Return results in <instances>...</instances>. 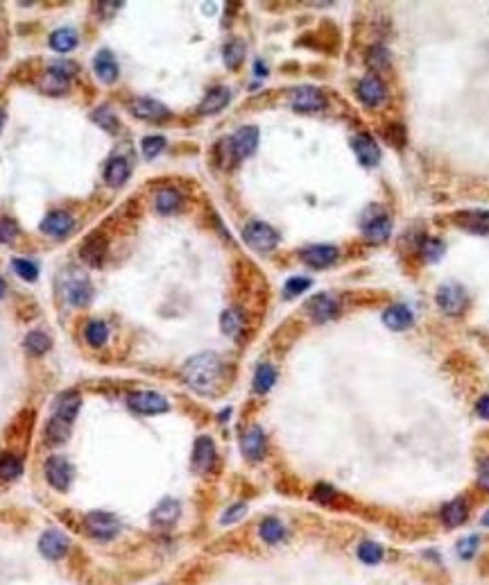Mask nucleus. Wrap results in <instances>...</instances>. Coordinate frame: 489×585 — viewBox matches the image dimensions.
I'll return each mask as SVG.
<instances>
[{"instance_id":"obj_23","label":"nucleus","mask_w":489,"mask_h":585,"mask_svg":"<svg viewBox=\"0 0 489 585\" xmlns=\"http://www.w3.org/2000/svg\"><path fill=\"white\" fill-rule=\"evenodd\" d=\"M93 68H96V75L102 79V82H116V77H118V64H116L113 55L109 50H100L96 55V62H93Z\"/></svg>"},{"instance_id":"obj_36","label":"nucleus","mask_w":489,"mask_h":585,"mask_svg":"<svg viewBox=\"0 0 489 585\" xmlns=\"http://www.w3.org/2000/svg\"><path fill=\"white\" fill-rule=\"evenodd\" d=\"M358 558L363 560L365 565H378L383 558V549L376 542H363L358 547Z\"/></svg>"},{"instance_id":"obj_42","label":"nucleus","mask_w":489,"mask_h":585,"mask_svg":"<svg viewBox=\"0 0 489 585\" xmlns=\"http://www.w3.org/2000/svg\"><path fill=\"white\" fill-rule=\"evenodd\" d=\"M141 147H143V155L152 159L166 147V139H163V136H145L141 141Z\"/></svg>"},{"instance_id":"obj_16","label":"nucleus","mask_w":489,"mask_h":585,"mask_svg":"<svg viewBox=\"0 0 489 585\" xmlns=\"http://www.w3.org/2000/svg\"><path fill=\"white\" fill-rule=\"evenodd\" d=\"M301 259H304L308 266L313 268H326L333 266L337 261V247L333 245H310L301 252Z\"/></svg>"},{"instance_id":"obj_26","label":"nucleus","mask_w":489,"mask_h":585,"mask_svg":"<svg viewBox=\"0 0 489 585\" xmlns=\"http://www.w3.org/2000/svg\"><path fill=\"white\" fill-rule=\"evenodd\" d=\"M442 520L449 526V529H456L464 520H467V503L464 499H453L449 501L444 508H442Z\"/></svg>"},{"instance_id":"obj_19","label":"nucleus","mask_w":489,"mask_h":585,"mask_svg":"<svg viewBox=\"0 0 489 585\" xmlns=\"http://www.w3.org/2000/svg\"><path fill=\"white\" fill-rule=\"evenodd\" d=\"M73 229V216H68L66 211H52L50 216H45V221L41 223V232L48 236H66Z\"/></svg>"},{"instance_id":"obj_15","label":"nucleus","mask_w":489,"mask_h":585,"mask_svg":"<svg viewBox=\"0 0 489 585\" xmlns=\"http://www.w3.org/2000/svg\"><path fill=\"white\" fill-rule=\"evenodd\" d=\"M79 404H82V399H79V395L75 393V390H66V393H62L60 397L55 399V413H52V418L64 420V422L71 424V422L77 418Z\"/></svg>"},{"instance_id":"obj_51","label":"nucleus","mask_w":489,"mask_h":585,"mask_svg":"<svg viewBox=\"0 0 489 585\" xmlns=\"http://www.w3.org/2000/svg\"><path fill=\"white\" fill-rule=\"evenodd\" d=\"M5 289H7V286H5V282H3V277H0V297H3V295H5Z\"/></svg>"},{"instance_id":"obj_50","label":"nucleus","mask_w":489,"mask_h":585,"mask_svg":"<svg viewBox=\"0 0 489 585\" xmlns=\"http://www.w3.org/2000/svg\"><path fill=\"white\" fill-rule=\"evenodd\" d=\"M476 411H478L480 418L489 420V395H485V397L478 399V404H476Z\"/></svg>"},{"instance_id":"obj_44","label":"nucleus","mask_w":489,"mask_h":585,"mask_svg":"<svg viewBox=\"0 0 489 585\" xmlns=\"http://www.w3.org/2000/svg\"><path fill=\"white\" fill-rule=\"evenodd\" d=\"M18 236V225L9 218H0V243H11Z\"/></svg>"},{"instance_id":"obj_33","label":"nucleus","mask_w":489,"mask_h":585,"mask_svg":"<svg viewBox=\"0 0 489 585\" xmlns=\"http://www.w3.org/2000/svg\"><path fill=\"white\" fill-rule=\"evenodd\" d=\"M52 345V340L43 334V331H30V334L26 336V350L30 354H37V357H41V354H45L50 350Z\"/></svg>"},{"instance_id":"obj_45","label":"nucleus","mask_w":489,"mask_h":585,"mask_svg":"<svg viewBox=\"0 0 489 585\" xmlns=\"http://www.w3.org/2000/svg\"><path fill=\"white\" fill-rule=\"evenodd\" d=\"M390 62H388V50L386 48H381V45H376V48H371L369 50V66H374V68H386Z\"/></svg>"},{"instance_id":"obj_48","label":"nucleus","mask_w":489,"mask_h":585,"mask_svg":"<svg viewBox=\"0 0 489 585\" xmlns=\"http://www.w3.org/2000/svg\"><path fill=\"white\" fill-rule=\"evenodd\" d=\"M478 484L489 490V456L483 458L480 465H478Z\"/></svg>"},{"instance_id":"obj_12","label":"nucleus","mask_w":489,"mask_h":585,"mask_svg":"<svg viewBox=\"0 0 489 585\" xmlns=\"http://www.w3.org/2000/svg\"><path fill=\"white\" fill-rule=\"evenodd\" d=\"M240 450H242L244 458H249V461H261L263 454H265L263 429L254 424V427H249L247 431H244L242 438H240Z\"/></svg>"},{"instance_id":"obj_3","label":"nucleus","mask_w":489,"mask_h":585,"mask_svg":"<svg viewBox=\"0 0 489 585\" xmlns=\"http://www.w3.org/2000/svg\"><path fill=\"white\" fill-rule=\"evenodd\" d=\"M86 531L96 537V540H113L120 533V520L111 513L104 511H93L84 520Z\"/></svg>"},{"instance_id":"obj_4","label":"nucleus","mask_w":489,"mask_h":585,"mask_svg":"<svg viewBox=\"0 0 489 585\" xmlns=\"http://www.w3.org/2000/svg\"><path fill=\"white\" fill-rule=\"evenodd\" d=\"M60 291L62 295L66 297V302H71L75 306H84L91 302L93 297V289L86 277H82L79 272H71V274H64L60 279Z\"/></svg>"},{"instance_id":"obj_1","label":"nucleus","mask_w":489,"mask_h":585,"mask_svg":"<svg viewBox=\"0 0 489 585\" xmlns=\"http://www.w3.org/2000/svg\"><path fill=\"white\" fill-rule=\"evenodd\" d=\"M220 374H223V361L211 352L197 354V357L189 359L184 365V381L189 384L195 393H202V395L213 393V388L220 381Z\"/></svg>"},{"instance_id":"obj_47","label":"nucleus","mask_w":489,"mask_h":585,"mask_svg":"<svg viewBox=\"0 0 489 585\" xmlns=\"http://www.w3.org/2000/svg\"><path fill=\"white\" fill-rule=\"evenodd\" d=\"M244 511H247V506H244V503H236V506H231L225 515H223V524H234V522H238L242 515H244Z\"/></svg>"},{"instance_id":"obj_8","label":"nucleus","mask_w":489,"mask_h":585,"mask_svg":"<svg viewBox=\"0 0 489 585\" xmlns=\"http://www.w3.org/2000/svg\"><path fill=\"white\" fill-rule=\"evenodd\" d=\"M68 537L62 533V531H57V529H50V531H45L41 535V540H39V552L43 558H48V560H60L66 556L68 552Z\"/></svg>"},{"instance_id":"obj_13","label":"nucleus","mask_w":489,"mask_h":585,"mask_svg":"<svg viewBox=\"0 0 489 585\" xmlns=\"http://www.w3.org/2000/svg\"><path fill=\"white\" fill-rule=\"evenodd\" d=\"M293 107L297 111H317L324 107V96H322V91L315 89V87H299L293 91Z\"/></svg>"},{"instance_id":"obj_17","label":"nucleus","mask_w":489,"mask_h":585,"mask_svg":"<svg viewBox=\"0 0 489 585\" xmlns=\"http://www.w3.org/2000/svg\"><path fill=\"white\" fill-rule=\"evenodd\" d=\"M306 308H308V313H310L313 320H315V323H326V320H331L337 313V302L333 300L331 295L320 293V295L313 297V300H308Z\"/></svg>"},{"instance_id":"obj_7","label":"nucleus","mask_w":489,"mask_h":585,"mask_svg":"<svg viewBox=\"0 0 489 585\" xmlns=\"http://www.w3.org/2000/svg\"><path fill=\"white\" fill-rule=\"evenodd\" d=\"M437 304L444 313L449 316H460L464 311V306H467V293L460 284H442L437 289Z\"/></svg>"},{"instance_id":"obj_21","label":"nucleus","mask_w":489,"mask_h":585,"mask_svg":"<svg viewBox=\"0 0 489 585\" xmlns=\"http://www.w3.org/2000/svg\"><path fill=\"white\" fill-rule=\"evenodd\" d=\"M179 501H174V499H163L159 501V506L152 511V515H150V520H152L154 526H170L177 522L179 518Z\"/></svg>"},{"instance_id":"obj_46","label":"nucleus","mask_w":489,"mask_h":585,"mask_svg":"<svg viewBox=\"0 0 489 585\" xmlns=\"http://www.w3.org/2000/svg\"><path fill=\"white\" fill-rule=\"evenodd\" d=\"M476 547H478V537L471 535V537H464V540L458 542V552L462 558H471L476 554Z\"/></svg>"},{"instance_id":"obj_43","label":"nucleus","mask_w":489,"mask_h":585,"mask_svg":"<svg viewBox=\"0 0 489 585\" xmlns=\"http://www.w3.org/2000/svg\"><path fill=\"white\" fill-rule=\"evenodd\" d=\"M306 289H310V279H306V277H293V279L286 282L283 293L288 297H295V295H301Z\"/></svg>"},{"instance_id":"obj_53","label":"nucleus","mask_w":489,"mask_h":585,"mask_svg":"<svg viewBox=\"0 0 489 585\" xmlns=\"http://www.w3.org/2000/svg\"><path fill=\"white\" fill-rule=\"evenodd\" d=\"M483 524H485V526H489V513L485 515V520H483Z\"/></svg>"},{"instance_id":"obj_18","label":"nucleus","mask_w":489,"mask_h":585,"mask_svg":"<svg viewBox=\"0 0 489 585\" xmlns=\"http://www.w3.org/2000/svg\"><path fill=\"white\" fill-rule=\"evenodd\" d=\"M456 221L462 229H467L471 234H489V211H462L456 213Z\"/></svg>"},{"instance_id":"obj_41","label":"nucleus","mask_w":489,"mask_h":585,"mask_svg":"<svg viewBox=\"0 0 489 585\" xmlns=\"http://www.w3.org/2000/svg\"><path fill=\"white\" fill-rule=\"evenodd\" d=\"M422 255L426 257V261H437L444 255V243L439 238H426V243L422 245Z\"/></svg>"},{"instance_id":"obj_49","label":"nucleus","mask_w":489,"mask_h":585,"mask_svg":"<svg viewBox=\"0 0 489 585\" xmlns=\"http://www.w3.org/2000/svg\"><path fill=\"white\" fill-rule=\"evenodd\" d=\"M313 497H315L317 501H324V503H326V501H331V499L335 497V490L329 488V486H317V488H315V495H313Z\"/></svg>"},{"instance_id":"obj_5","label":"nucleus","mask_w":489,"mask_h":585,"mask_svg":"<svg viewBox=\"0 0 489 585\" xmlns=\"http://www.w3.org/2000/svg\"><path fill=\"white\" fill-rule=\"evenodd\" d=\"M127 404L141 416H157V413H166L170 408L168 399L159 393H152V390H134V393L127 395Z\"/></svg>"},{"instance_id":"obj_6","label":"nucleus","mask_w":489,"mask_h":585,"mask_svg":"<svg viewBox=\"0 0 489 585\" xmlns=\"http://www.w3.org/2000/svg\"><path fill=\"white\" fill-rule=\"evenodd\" d=\"M242 238L247 240L249 247L259 250V252H270L279 243V234L274 232L270 225L261 223V221H254V223H249L247 227H244L242 229Z\"/></svg>"},{"instance_id":"obj_10","label":"nucleus","mask_w":489,"mask_h":585,"mask_svg":"<svg viewBox=\"0 0 489 585\" xmlns=\"http://www.w3.org/2000/svg\"><path fill=\"white\" fill-rule=\"evenodd\" d=\"M130 111L136 118H143V121H166L170 116L168 107L152 98H134L130 102Z\"/></svg>"},{"instance_id":"obj_2","label":"nucleus","mask_w":489,"mask_h":585,"mask_svg":"<svg viewBox=\"0 0 489 585\" xmlns=\"http://www.w3.org/2000/svg\"><path fill=\"white\" fill-rule=\"evenodd\" d=\"M43 472H45V481H48L55 490L66 492L68 488L73 486L75 469H73L71 461L64 458V456H50L43 465Z\"/></svg>"},{"instance_id":"obj_40","label":"nucleus","mask_w":489,"mask_h":585,"mask_svg":"<svg viewBox=\"0 0 489 585\" xmlns=\"http://www.w3.org/2000/svg\"><path fill=\"white\" fill-rule=\"evenodd\" d=\"M93 121H96L100 128H104L107 132H113L116 128H118V121H116V116L111 113L109 107H100V109L93 111Z\"/></svg>"},{"instance_id":"obj_24","label":"nucleus","mask_w":489,"mask_h":585,"mask_svg":"<svg viewBox=\"0 0 489 585\" xmlns=\"http://www.w3.org/2000/svg\"><path fill=\"white\" fill-rule=\"evenodd\" d=\"M231 100V91L227 87H218V89H211L208 94L204 96L202 105H200V113H218L220 109H225Z\"/></svg>"},{"instance_id":"obj_9","label":"nucleus","mask_w":489,"mask_h":585,"mask_svg":"<svg viewBox=\"0 0 489 585\" xmlns=\"http://www.w3.org/2000/svg\"><path fill=\"white\" fill-rule=\"evenodd\" d=\"M215 463V445L208 435H202V438L195 440L193 447V469L197 474H206L208 469Z\"/></svg>"},{"instance_id":"obj_37","label":"nucleus","mask_w":489,"mask_h":585,"mask_svg":"<svg viewBox=\"0 0 489 585\" xmlns=\"http://www.w3.org/2000/svg\"><path fill=\"white\" fill-rule=\"evenodd\" d=\"M244 60V45L242 41H229L225 45V64L229 68H238Z\"/></svg>"},{"instance_id":"obj_35","label":"nucleus","mask_w":489,"mask_h":585,"mask_svg":"<svg viewBox=\"0 0 489 585\" xmlns=\"http://www.w3.org/2000/svg\"><path fill=\"white\" fill-rule=\"evenodd\" d=\"M45 433H48V440L55 442V445H62L68 433H71V424L64 422V420H57V418H50L48 427H45Z\"/></svg>"},{"instance_id":"obj_39","label":"nucleus","mask_w":489,"mask_h":585,"mask_svg":"<svg viewBox=\"0 0 489 585\" xmlns=\"http://www.w3.org/2000/svg\"><path fill=\"white\" fill-rule=\"evenodd\" d=\"M220 327H223V331L227 336H236L240 327H242V320L236 311H225L223 318H220Z\"/></svg>"},{"instance_id":"obj_32","label":"nucleus","mask_w":489,"mask_h":585,"mask_svg":"<svg viewBox=\"0 0 489 585\" xmlns=\"http://www.w3.org/2000/svg\"><path fill=\"white\" fill-rule=\"evenodd\" d=\"M276 381V370L272 365H261L254 374V390L256 393H267Z\"/></svg>"},{"instance_id":"obj_29","label":"nucleus","mask_w":489,"mask_h":585,"mask_svg":"<svg viewBox=\"0 0 489 585\" xmlns=\"http://www.w3.org/2000/svg\"><path fill=\"white\" fill-rule=\"evenodd\" d=\"M259 535L263 537V540L267 545H276V542H281L283 537H286V526L279 522L276 518H265L259 526Z\"/></svg>"},{"instance_id":"obj_25","label":"nucleus","mask_w":489,"mask_h":585,"mask_svg":"<svg viewBox=\"0 0 489 585\" xmlns=\"http://www.w3.org/2000/svg\"><path fill=\"white\" fill-rule=\"evenodd\" d=\"M127 177H130V164L123 157H116L107 164V170H104V179H107L109 186H123Z\"/></svg>"},{"instance_id":"obj_20","label":"nucleus","mask_w":489,"mask_h":585,"mask_svg":"<svg viewBox=\"0 0 489 585\" xmlns=\"http://www.w3.org/2000/svg\"><path fill=\"white\" fill-rule=\"evenodd\" d=\"M354 150H356L358 162L363 166H376L381 159V150L371 136H358L354 141Z\"/></svg>"},{"instance_id":"obj_31","label":"nucleus","mask_w":489,"mask_h":585,"mask_svg":"<svg viewBox=\"0 0 489 585\" xmlns=\"http://www.w3.org/2000/svg\"><path fill=\"white\" fill-rule=\"evenodd\" d=\"M21 472H23V463H21L18 456H14V454H0V479L11 481V479L21 477Z\"/></svg>"},{"instance_id":"obj_14","label":"nucleus","mask_w":489,"mask_h":585,"mask_svg":"<svg viewBox=\"0 0 489 585\" xmlns=\"http://www.w3.org/2000/svg\"><path fill=\"white\" fill-rule=\"evenodd\" d=\"M358 98L365 102L367 107H378L383 100H386V87L378 77L369 75V77H363L358 82Z\"/></svg>"},{"instance_id":"obj_52","label":"nucleus","mask_w":489,"mask_h":585,"mask_svg":"<svg viewBox=\"0 0 489 585\" xmlns=\"http://www.w3.org/2000/svg\"><path fill=\"white\" fill-rule=\"evenodd\" d=\"M3 125H5V113H3V109H0V132H3Z\"/></svg>"},{"instance_id":"obj_28","label":"nucleus","mask_w":489,"mask_h":585,"mask_svg":"<svg viewBox=\"0 0 489 585\" xmlns=\"http://www.w3.org/2000/svg\"><path fill=\"white\" fill-rule=\"evenodd\" d=\"M77 45V32L71 28H60L50 34V48L57 52H68Z\"/></svg>"},{"instance_id":"obj_30","label":"nucleus","mask_w":489,"mask_h":585,"mask_svg":"<svg viewBox=\"0 0 489 585\" xmlns=\"http://www.w3.org/2000/svg\"><path fill=\"white\" fill-rule=\"evenodd\" d=\"M154 204H157V211L159 213H172L179 209L181 204V193L174 191V189H161L154 198Z\"/></svg>"},{"instance_id":"obj_34","label":"nucleus","mask_w":489,"mask_h":585,"mask_svg":"<svg viewBox=\"0 0 489 585\" xmlns=\"http://www.w3.org/2000/svg\"><path fill=\"white\" fill-rule=\"evenodd\" d=\"M86 340L91 342L93 347H102L104 342H107V338H109V329H107V325L104 323H100V320H93V323H89L86 325Z\"/></svg>"},{"instance_id":"obj_38","label":"nucleus","mask_w":489,"mask_h":585,"mask_svg":"<svg viewBox=\"0 0 489 585\" xmlns=\"http://www.w3.org/2000/svg\"><path fill=\"white\" fill-rule=\"evenodd\" d=\"M11 268H14L18 272V277H23L26 282H34L39 277V268L28 259H14L11 261Z\"/></svg>"},{"instance_id":"obj_11","label":"nucleus","mask_w":489,"mask_h":585,"mask_svg":"<svg viewBox=\"0 0 489 585\" xmlns=\"http://www.w3.org/2000/svg\"><path fill=\"white\" fill-rule=\"evenodd\" d=\"M231 152H234L236 159H244L254 155L256 145H259V130L256 128H240L234 136L229 139Z\"/></svg>"},{"instance_id":"obj_27","label":"nucleus","mask_w":489,"mask_h":585,"mask_svg":"<svg viewBox=\"0 0 489 585\" xmlns=\"http://www.w3.org/2000/svg\"><path fill=\"white\" fill-rule=\"evenodd\" d=\"M363 234L371 240V243H383L390 234H392V223L388 218H374V221H369L367 225H363Z\"/></svg>"},{"instance_id":"obj_22","label":"nucleus","mask_w":489,"mask_h":585,"mask_svg":"<svg viewBox=\"0 0 489 585\" xmlns=\"http://www.w3.org/2000/svg\"><path fill=\"white\" fill-rule=\"evenodd\" d=\"M383 323H386L392 331H403L412 325V311L403 304H394L383 313Z\"/></svg>"}]
</instances>
